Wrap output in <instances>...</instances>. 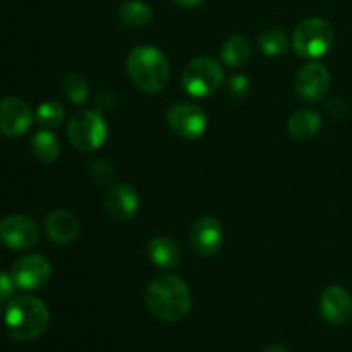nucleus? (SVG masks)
Masks as SVG:
<instances>
[{
  "mask_svg": "<svg viewBox=\"0 0 352 352\" xmlns=\"http://www.w3.org/2000/svg\"><path fill=\"white\" fill-rule=\"evenodd\" d=\"M146 306L162 322H179L191 309V292L179 275L164 274L151 280L146 289Z\"/></svg>",
  "mask_w": 352,
  "mask_h": 352,
  "instance_id": "nucleus-1",
  "label": "nucleus"
},
{
  "mask_svg": "<svg viewBox=\"0 0 352 352\" xmlns=\"http://www.w3.org/2000/svg\"><path fill=\"white\" fill-rule=\"evenodd\" d=\"M50 313L47 305L34 296L12 298L6 308V329L14 340H34L47 330Z\"/></svg>",
  "mask_w": 352,
  "mask_h": 352,
  "instance_id": "nucleus-2",
  "label": "nucleus"
},
{
  "mask_svg": "<svg viewBox=\"0 0 352 352\" xmlns=\"http://www.w3.org/2000/svg\"><path fill=\"white\" fill-rule=\"evenodd\" d=\"M127 74L131 81L144 93H158L165 88L170 76V65L160 48L141 45L131 50L126 60Z\"/></svg>",
  "mask_w": 352,
  "mask_h": 352,
  "instance_id": "nucleus-3",
  "label": "nucleus"
},
{
  "mask_svg": "<svg viewBox=\"0 0 352 352\" xmlns=\"http://www.w3.org/2000/svg\"><path fill=\"white\" fill-rule=\"evenodd\" d=\"M333 45V28L323 17H308L298 24L292 34V47L299 57L318 58Z\"/></svg>",
  "mask_w": 352,
  "mask_h": 352,
  "instance_id": "nucleus-4",
  "label": "nucleus"
},
{
  "mask_svg": "<svg viewBox=\"0 0 352 352\" xmlns=\"http://www.w3.org/2000/svg\"><path fill=\"white\" fill-rule=\"evenodd\" d=\"M223 71L212 57H196L184 67L181 76L186 91L196 98L210 96L222 85Z\"/></svg>",
  "mask_w": 352,
  "mask_h": 352,
  "instance_id": "nucleus-5",
  "label": "nucleus"
},
{
  "mask_svg": "<svg viewBox=\"0 0 352 352\" xmlns=\"http://www.w3.org/2000/svg\"><path fill=\"white\" fill-rule=\"evenodd\" d=\"M67 134L76 150L95 151L105 143L107 124L95 110H82L71 119Z\"/></svg>",
  "mask_w": 352,
  "mask_h": 352,
  "instance_id": "nucleus-6",
  "label": "nucleus"
},
{
  "mask_svg": "<svg viewBox=\"0 0 352 352\" xmlns=\"http://www.w3.org/2000/svg\"><path fill=\"white\" fill-rule=\"evenodd\" d=\"M50 261L41 254H28V256L19 258L10 270L14 284L23 291H38L45 287L50 280Z\"/></svg>",
  "mask_w": 352,
  "mask_h": 352,
  "instance_id": "nucleus-7",
  "label": "nucleus"
},
{
  "mask_svg": "<svg viewBox=\"0 0 352 352\" xmlns=\"http://www.w3.org/2000/svg\"><path fill=\"white\" fill-rule=\"evenodd\" d=\"M167 122L177 136L186 140H196L208 126V117L192 103H174L167 112Z\"/></svg>",
  "mask_w": 352,
  "mask_h": 352,
  "instance_id": "nucleus-8",
  "label": "nucleus"
},
{
  "mask_svg": "<svg viewBox=\"0 0 352 352\" xmlns=\"http://www.w3.org/2000/svg\"><path fill=\"white\" fill-rule=\"evenodd\" d=\"M0 243L16 251H24L38 243V227L30 217L9 215L0 222Z\"/></svg>",
  "mask_w": 352,
  "mask_h": 352,
  "instance_id": "nucleus-9",
  "label": "nucleus"
},
{
  "mask_svg": "<svg viewBox=\"0 0 352 352\" xmlns=\"http://www.w3.org/2000/svg\"><path fill=\"white\" fill-rule=\"evenodd\" d=\"M330 89V72L318 62L306 64L296 76V91L306 102H320Z\"/></svg>",
  "mask_w": 352,
  "mask_h": 352,
  "instance_id": "nucleus-10",
  "label": "nucleus"
},
{
  "mask_svg": "<svg viewBox=\"0 0 352 352\" xmlns=\"http://www.w3.org/2000/svg\"><path fill=\"white\" fill-rule=\"evenodd\" d=\"M33 122V112L26 102L14 96L0 100V133L9 138H19Z\"/></svg>",
  "mask_w": 352,
  "mask_h": 352,
  "instance_id": "nucleus-11",
  "label": "nucleus"
},
{
  "mask_svg": "<svg viewBox=\"0 0 352 352\" xmlns=\"http://www.w3.org/2000/svg\"><path fill=\"white\" fill-rule=\"evenodd\" d=\"M189 241H191V246L196 254L203 258L213 256L215 253H219L223 243L222 223L215 217H201L192 226Z\"/></svg>",
  "mask_w": 352,
  "mask_h": 352,
  "instance_id": "nucleus-12",
  "label": "nucleus"
},
{
  "mask_svg": "<svg viewBox=\"0 0 352 352\" xmlns=\"http://www.w3.org/2000/svg\"><path fill=\"white\" fill-rule=\"evenodd\" d=\"M320 311L330 325H346L352 318V296L340 285H330L320 298Z\"/></svg>",
  "mask_w": 352,
  "mask_h": 352,
  "instance_id": "nucleus-13",
  "label": "nucleus"
},
{
  "mask_svg": "<svg viewBox=\"0 0 352 352\" xmlns=\"http://www.w3.org/2000/svg\"><path fill=\"white\" fill-rule=\"evenodd\" d=\"M140 205V198L133 186L116 184L105 195V210L116 222H127L134 217Z\"/></svg>",
  "mask_w": 352,
  "mask_h": 352,
  "instance_id": "nucleus-14",
  "label": "nucleus"
},
{
  "mask_svg": "<svg viewBox=\"0 0 352 352\" xmlns=\"http://www.w3.org/2000/svg\"><path fill=\"white\" fill-rule=\"evenodd\" d=\"M45 230L54 243L69 244L78 237L79 220L67 210H55L45 220Z\"/></svg>",
  "mask_w": 352,
  "mask_h": 352,
  "instance_id": "nucleus-15",
  "label": "nucleus"
},
{
  "mask_svg": "<svg viewBox=\"0 0 352 352\" xmlns=\"http://www.w3.org/2000/svg\"><path fill=\"white\" fill-rule=\"evenodd\" d=\"M148 256L157 267L162 268H174L179 265L181 251L177 244L167 236H157L148 244Z\"/></svg>",
  "mask_w": 352,
  "mask_h": 352,
  "instance_id": "nucleus-16",
  "label": "nucleus"
},
{
  "mask_svg": "<svg viewBox=\"0 0 352 352\" xmlns=\"http://www.w3.org/2000/svg\"><path fill=\"white\" fill-rule=\"evenodd\" d=\"M322 127V117L313 110H298L291 116L287 122V129L292 138L299 141H308L318 134Z\"/></svg>",
  "mask_w": 352,
  "mask_h": 352,
  "instance_id": "nucleus-17",
  "label": "nucleus"
},
{
  "mask_svg": "<svg viewBox=\"0 0 352 352\" xmlns=\"http://www.w3.org/2000/svg\"><path fill=\"white\" fill-rule=\"evenodd\" d=\"M117 16L126 28H143L153 19V9L143 0H126L117 10Z\"/></svg>",
  "mask_w": 352,
  "mask_h": 352,
  "instance_id": "nucleus-18",
  "label": "nucleus"
},
{
  "mask_svg": "<svg viewBox=\"0 0 352 352\" xmlns=\"http://www.w3.org/2000/svg\"><path fill=\"white\" fill-rule=\"evenodd\" d=\"M31 151L34 158L41 164H54L60 153V144H58L57 136L50 131H38L31 138Z\"/></svg>",
  "mask_w": 352,
  "mask_h": 352,
  "instance_id": "nucleus-19",
  "label": "nucleus"
},
{
  "mask_svg": "<svg viewBox=\"0 0 352 352\" xmlns=\"http://www.w3.org/2000/svg\"><path fill=\"white\" fill-rule=\"evenodd\" d=\"M251 57V43L243 34H234L223 43L222 60L229 67H241Z\"/></svg>",
  "mask_w": 352,
  "mask_h": 352,
  "instance_id": "nucleus-20",
  "label": "nucleus"
},
{
  "mask_svg": "<svg viewBox=\"0 0 352 352\" xmlns=\"http://www.w3.org/2000/svg\"><path fill=\"white\" fill-rule=\"evenodd\" d=\"M258 43L263 50L265 55L268 57H278L284 55L289 48L287 36L278 28H265L260 34H258Z\"/></svg>",
  "mask_w": 352,
  "mask_h": 352,
  "instance_id": "nucleus-21",
  "label": "nucleus"
},
{
  "mask_svg": "<svg viewBox=\"0 0 352 352\" xmlns=\"http://www.w3.org/2000/svg\"><path fill=\"white\" fill-rule=\"evenodd\" d=\"M62 93H64V96L71 103L81 105V103L88 100L89 86L81 74L71 72V74H67L62 79Z\"/></svg>",
  "mask_w": 352,
  "mask_h": 352,
  "instance_id": "nucleus-22",
  "label": "nucleus"
},
{
  "mask_svg": "<svg viewBox=\"0 0 352 352\" xmlns=\"http://www.w3.org/2000/svg\"><path fill=\"white\" fill-rule=\"evenodd\" d=\"M64 117H65L64 107H62L58 102H54V100H50V102H43L36 110L38 122H40L43 127H47V129L60 126Z\"/></svg>",
  "mask_w": 352,
  "mask_h": 352,
  "instance_id": "nucleus-23",
  "label": "nucleus"
},
{
  "mask_svg": "<svg viewBox=\"0 0 352 352\" xmlns=\"http://www.w3.org/2000/svg\"><path fill=\"white\" fill-rule=\"evenodd\" d=\"M89 175H91V179L96 184H109L116 177V170H113V167L107 160H98L89 168Z\"/></svg>",
  "mask_w": 352,
  "mask_h": 352,
  "instance_id": "nucleus-24",
  "label": "nucleus"
},
{
  "mask_svg": "<svg viewBox=\"0 0 352 352\" xmlns=\"http://www.w3.org/2000/svg\"><path fill=\"white\" fill-rule=\"evenodd\" d=\"M251 89V82L248 76H234L229 81V93L234 96H246Z\"/></svg>",
  "mask_w": 352,
  "mask_h": 352,
  "instance_id": "nucleus-25",
  "label": "nucleus"
},
{
  "mask_svg": "<svg viewBox=\"0 0 352 352\" xmlns=\"http://www.w3.org/2000/svg\"><path fill=\"white\" fill-rule=\"evenodd\" d=\"M14 280L10 275H7L6 272H0V308L6 301H10V296L14 291Z\"/></svg>",
  "mask_w": 352,
  "mask_h": 352,
  "instance_id": "nucleus-26",
  "label": "nucleus"
},
{
  "mask_svg": "<svg viewBox=\"0 0 352 352\" xmlns=\"http://www.w3.org/2000/svg\"><path fill=\"white\" fill-rule=\"evenodd\" d=\"M172 2L179 7H196L201 2H205V0H172Z\"/></svg>",
  "mask_w": 352,
  "mask_h": 352,
  "instance_id": "nucleus-27",
  "label": "nucleus"
},
{
  "mask_svg": "<svg viewBox=\"0 0 352 352\" xmlns=\"http://www.w3.org/2000/svg\"><path fill=\"white\" fill-rule=\"evenodd\" d=\"M263 352H289V349H287V347L280 346V344H277V346L267 347V349H265Z\"/></svg>",
  "mask_w": 352,
  "mask_h": 352,
  "instance_id": "nucleus-28",
  "label": "nucleus"
}]
</instances>
